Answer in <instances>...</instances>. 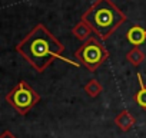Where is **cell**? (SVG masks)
Segmentation results:
<instances>
[{"label": "cell", "instance_id": "1", "mask_svg": "<svg viewBox=\"0 0 146 138\" xmlns=\"http://www.w3.org/2000/svg\"><path fill=\"white\" fill-rule=\"evenodd\" d=\"M63 43L57 40L44 25L35 26L27 33V36L16 46V52L23 56V59H26L40 74L46 71V68H49L54 59H62L73 66H80L79 62H73L67 58H63Z\"/></svg>", "mask_w": 146, "mask_h": 138}, {"label": "cell", "instance_id": "2", "mask_svg": "<svg viewBox=\"0 0 146 138\" xmlns=\"http://www.w3.org/2000/svg\"><path fill=\"white\" fill-rule=\"evenodd\" d=\"M82 20L92 27L98 38L108 40L126 22V16L112 0H96L83 13Z\"/></svg>", "mask_w": 146, "mask_h": 138}, {"label": "cell", "instance_id": "3", "mask_svg": "<svg viewBox=\"0 0 146 138\" xmlns=\"http://www.w3.org/2000/svg\"><path fill=\"white\" fill-rule=\"evenodd\" d=\"M75 58L89 72H96L98 68L103 65L109 58V52L103 46L100 38L92 36L78 48V50L75 52Z\"/></svg>", "mask_w": 146, "mask_h": 138}, {"label": "cell", "instance_id": "4", "mask_svg": "<svg viewBox=\"0 0 146 138\" xmlns=\"http://www.w3.org/2000/svg\"><path fill=\"white\" fill-rule=\"evenodd\" d=\"M6 101L16 112L20 115H27L32 108L40 102V95L26 81H19L6 94Z\"/></svg>", "mask_w": 146, "mask_h": 138}, {"label": "cell", "instance_id": "5", "mask_svg": "<svg viewBox=\"0 0 146 138\" xmlns=\"http://www.w3.org/2000/svg\"><path fill=\"white\" fill-rule=\"evenodd\" d=\"M115 124L119 127L120 131L127 132V131H130V129L135 127V124H136V118H135L127 109H123V111H120V112L116 115V118H115Z\"/></svg>", "mask_w": 146, "mask_h": 138}, {"label": "cell", "instance_id": "6", "mask_svg": "<svg viewBox=\"0 0 146 138\" xmlns=\"http://www.w3.org/2000/svg\"><path fill=\"white\" fill-rule=\"evenodd\" d=\"M126 39L132 46H140L142 43L146 42V29H143L142 26L133 25L129 27L126 33Z\"/></svg>", "mask_w": 146, "mask_h": 138}, {"label": "cell", "instance_id": "7", "mask_svg": "<svg viewBox=\"0 0 146 138\" xmlns=\"http://www.w3.org/2000/svg\"><path fill=\"white\" fill-rule=\"evenodd\" d=\"M72 35L75 36L78 40L86 42L88 39H90L92 36H95V32L92 30V27L85 20H80V22H78L75 26L72 27Z\"/></svg>", "mask_w": 146, "mask_h": 138}, {"label": "cell", "instance_id": "8", "mask_svg": "<svg viewBox=\"0 0 146 138\" xmlns=\"http://www.w3.org/2000/svg\"><path fill=\"white\" fill-rule=\"evenodd\" d=\"M126 59L129 63H132L133 66H139L145 62L146 59V55L143 53V50L139 48V46H133L127 53H126Z\"/></svg>", "mask_w": 146, "mask_h": 138}, {"label": "cell", "instance_id": "9", "mask_svg": "<svg viewBox=\"0 0 146 138\" xmlns=\"http://www.w3.org/2000/svg\"><path fill=\"white\" fill-rule=\"evenodd\" d=\"M137 84H139V89L136 91L133 99L142 109H146V85H145V82L142 79V75L139 72H137Z\"/></svg>", "mask_w": 146, "mask_h": 138}, {"label": "cell", "instance_id": "10", "mask_svg": "<svg viewBox=\"0 0 146 138\" xmlns=\"http://www.w3.org/2000/svg\"><path fill=\"white\" fill-rule=\"evenodd\" d=\"M83 91H85L90 98H98V96L102 94L103 86L100 85V82H99L98 79H90V81H88L86 85L83 86Z\"/></svg>", "mask_w": 146, "mask_h": 138}, {"label": "cell", "instance_id": "11", "mask_svg": "<svg viewBox=\"0 0 146 138\" xmlns=\"http://www.w3.org/2000/svg\"><path fill=\"white\" fill-rule=\"evenodd\" d=\"M0 138H17L12 131H9V129H5L3 132H2V135H0Z\"/></svg>", "mask_w": 146, "mask_h": 138}]
</instances>
